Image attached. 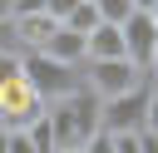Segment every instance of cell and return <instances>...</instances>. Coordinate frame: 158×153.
Returning a JSON list of instances; mask_svg holds the SVG:
<instances>
[{"label":"cell","mask_w":158,"mask_h":153,"mask_svg":"<svg viewBox=\"0 0 158 153\" xmlns=\"http://www.w3.org/2000/svg\"><path fill=\"white\" fill-rule=\"evenodd\" d=\"M59 25H69V30H79V35H89V30L99 25V10H94V0H79V5H74V10H69V15L59 20Z\"/></svg>","instance_id":"30bf717a"},{"label":"cell","mask_w":158,"mask_h":153,"mask_svg":"<svg viewBox=\"0 0 158 153\" xmlns=\"http://www.w3.org/2000/svg\"><path fill=\"white\" fill-rule=\"evenodd\" d=\"M0 153H5V128H0Z\"/></svg>","instance_id":"7402d4cb"},{"label":"cell","mask_w":158,"mask_h":153,"mask_svg":"<svg viewBox=\"0 0 158 153\" xmlns=\"http://www.w3.org/2000/svg\"><path fill=\"white\" fill-rule=\"evenodd\" d=\"M44 49H49L54 59L79 64V59H84V35H79V30H69V25H54V35L44 39Z\"/></svg>","instance_id":"9c48e42d"},{"label":"cell","mask_w":158,"mask_h":153,"mask_svg":"<svg viewBox=\"0 0 158 153\" xmlns=\"http://www.w3.org/2000/svg\"><path fill=\"white\" fill-rule=\"evenodd\" d=\"M40 114H44V99L35 94V84L25 79V69H20V79L0 84V128H25Z\"/></svg>","instance_id":"5b68a950"},{"label":"cell","mask_w":158,"mask_h":153,"mask_svg":"<svg viewBox=\"0 0 158 153\" xmlns=\"http://www.w3.org/2000/svg\"><path fill=\"white\" fill-rule=\"evenodd\" d=\"M148 128L158 133V74H153V89H148Z\"/></svg>","instance_id":"9a60e30c"},{"label":"cell","mask_w":158,"mask_h":153,"mask_svg":"<svg viewBox=\"0 0 158 153\" xmlns=\"http://www.w3.org/2000/svg\"><path fill=\"white\" fill-rule=\"evenodd\" d=\"M148 15H153V25H158V0H153V5H148Z\"/></svg>","instance_id":"44dd1931"},{"label":"cell","mask_w":158,"mask_h":153,"mask_svg":"<svg viewBox=\"0 0 158 153\" xmlns=\"http://www.w3.org/2000/svg\"><path fill=\"white\" fill-rule=\"evenodd\" d=\"M148 89H153V74L143 84L123 89V94L99 99V128H109V133H138V128H148Z\"/></svg>","instance_id":"3957f363"},{"label":"cell","mask_w":158,"mask_h":153,"mask_svg":"<svg viewBox=\"0 0 158 153\" xmlns=\"http://www.w3.org/2000/svg\"><path fill=\"white\" fill-rule=\"evenodd\" d=\"M5 153H35V143L25 138V128H5Z\"/></svg>","instance_id":"5bb4252c"},{"label":"cell","mask_w":158,"mask_h":153,"mask_svg":"<svg viewBox=\"0 0 158 153\" xmlns=\"http://www.w3.org/2000/svg\"><path fill=\"white\" fill-rule=\"evenodd\" d=\"M0 25H10V0H0Z\"/></svg>","instance_id":"d6986e66"},{"label":"cell","mask_w":158,"mask_h":153,"mask_svg":"<svg viewBox=\"0 0 158 153\" xmlns=\"http://www.w3.org/2000/svg\"><path fill=\"white\" fill-rule=\"evenodd\" d=\"M84 153H118V138H114L109 128H94V133L84 138Z\"/></svg>","instance_id":"7c38bea8"},{"label":"cell","mask_w":158,"mask_h":153,"mask_svg":"<svg viewBox=\"0 0 158 153\" xmlns=\"http://www.w3.org/2000/svg\"><path fill=\"white\" fill-rule=\"evenodd\" d=\"M148 74H158V44H153V59H148Z\"/></svg>","instance_id":"ffe728a7"},{"label":"cell","mask_w":158,"mask_h":153,"mask_svg":"<svg viewBox=\"0 0 158 153\" xmlns=\"http://www.w3.org/2000/svg\"><path fill=\"white\" fill-rule=\"evenodd\" d=\"M20 79V49H0V84Z\"/></svg>","instance_id":"4fadbf2b"},{"label":"cell","mask_w":158,"mask_h":153,"mask_svg":"<svg viewBox=\"0 0 158 153\" xmlns=\"http://www.w3.org/2000/svg\"><path fill=\"white\" fill-rule=\"evenodd\" d=\"M59 153H84V148H59Z\"/></svg>","instance_id":"603a6c76"},{"label":"cell","mask_w":158,"mask_h":153,"mask_svg":"<svg viewBox=\"0 0 158 153\" xmlns=\"http://www.w3.org/2000/svg\"><path fill=\"white\" fill-rule=\"evenodd\" d=\"M138 153H158V133L153 128H138Z\"/></svg>","instance_id":"e0dca14e"},{"label":"cell","mask_w":158,"mask_h":153,"mask_svg":"<svg viewBox=\"0 0 158 153\" xmlns=\"http://www.w3.org/2000/svg\"><path fill=\"white\" fill-rule=\"evenodd\" d=\"M44 114H49V128H54V153L59 148H84V138L99 128V94L89 84H79L64 99L44 104Z\"/></svg>","instance_id":"6da1fadb"},{"label":"cell","mask_w":158,"mask_h":153,"mask_svg":"<svg viewBox=\"0 0 158 153\" xmlns=\"http://www.w3.org/2000/svg\"><path fill=\"white\" fill-rule=\"evenodd\" d=\"M94 10H99V20H114V25H123L138 5L133 0H94Z\"/></svg>","instance_id":"8fae6325"},{"label":"cell","mask_w":158,"mask_h":153,"mask_svg":"<svg viewBox=\"0 0 158 153\" xmlns=\"http://www.w3.org/2000/svg\"><path fill=\"white\" fill-rule=\"evenodd\" d=\"M74 5H79V0H44V10H49V15H54V20H64V15H69V10H74Z\"/></svg>","instance_id":"2e32d148"},{"label":"cell","mask_w":158,"mask_h":153,"mask_svg":"<svg viewBox=\"0 0 158 153\" xmlns=\"http://www.w3.org/2000/svg\"><path fill=\"white\" fill-rule=\"evenodd\" d=\"M114 54H123V30L114 20H99L84 35V59H114Z\"/></svg>","instance_id":"ba28073f"},{"label":"cell","mask_w":158,"mask_h":153,"mask_svg":"<svg viewBox=\"0 0 158 153\" xmlns=\"http://www.w3.org/2000/svg\"><path fill=\"white\" fill-rule=\"evenodd\" d=\"M79 74H84V84H89L99 99L123 94V89H133V84H143V79H148V69H143V64H133L128 54H114V59H79Z\"/></svg>","instance_id":"277c9868"},{"label":"cell","mask_w":158,"mask_h":153,"mask_svg":"<svg viewBox=\"0 0 158 153\" xmlns=\"http://www.w3.org/2000/svg\"><path fill=\"white\" fill-rule=\"evenodd\" d=\"M20 69H25V79L35 84V94H40L44 104H54V99H64L69 89H79V84H84L79 64L54 59L49 49H20Z\"/></svg>","instance_id":"7a4b0ae2"},{"label":"cell","mask_w":158,"mask_h":153,"mask_svg":"<svg viewBox=\"0 0 158 153\" xmlns=\"http://www.w3.org/2000/svg\"><path fill=\"white\" fill-rule=\"evenodd\" d=\"M30 10H44V0H10V15H30Z\"/></svg>","instance_id":"ac0fdd59"},{"label":"cell","mask_w":158,"mask_h":153,"mask_svg":"<svg viewBox=\"0 0 158 153\" xmlns=\"http://www.w3.org/2000/svg\"><path fill=\"white\" fill-rule=\"evenodd\" d=\"M54 15L49 10H30V15H10V35H15V44L20 49H44V39L54 35Z\"/></svg>","instance_id":"52a82bcc"},{"label":"cell","mask_w":158,"mask_h":153,"mask_svg":"<svg viewBox=\"0 0 158 153\" xmlns=\"http://www.w3.org/2000/svg\"><path fill=\"white\" fill-rule=\"evenodd\" d=\"M118 30H123V54H128L133 64H143V69H148L153 44H158V25H153V15H148V10H133Z\"/></svg>","instance_id":"8992f818"}]
</instances>
